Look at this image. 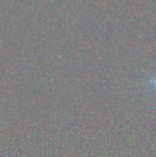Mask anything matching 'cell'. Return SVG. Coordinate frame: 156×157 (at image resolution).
Wrapping results in <instances>:
<instances>
[{
    "label": "cell",
    "instance_id": "6da1fadb",
    "mask_svg": "<svg viewBox=\"0 0 156 157\" xmlns=\"http://www.w3.org/2000/svg\"><path fill=\"white\" fill-rule=\"evenodd\" d=\"M154 86H155V88H156V78L154 79Z\"/></svg>",
    "mask_w": 156,
    "mask_h": 157
}]
</instances>
